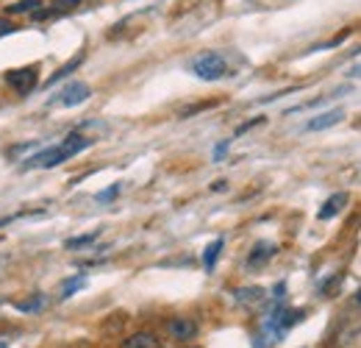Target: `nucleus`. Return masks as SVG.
<instances>
[{
	"label": "nucleus",
	"instance_id": "1",
	"mask_svg": "<svg viewBox=\"0 0 361 348\" xmlns=\"http://www.w3.org/2000/svg\"><path fill=\"white\" fill-rule=\"evenodd\" d=\"M89 145H92V139H86V137H81L78 131H72V134H67L64 142L50 145V148H45V151L33 153L28 162H22V167H25V170H28V167H56V165L67 162L70 156L81 153V151L89 148Z\"/></svg>",
	"mask_w": 361,
	"mask_h": 348
},
{
	"label": "nucleus",
	"instance_id": "2",
	"mask_svg": "<svg viewBox=\"0 0 361 348\" xmlns=\"http://www.w3.org/2000/svg\"><path fill=\"white\" fill-rule=\"evenodd\" d=\"M189 70H192L200 81H220V78L228 75V61H225L220 53L206 50V53H200V56H194V59L189 61Z\"/></svg>",
	"mask_w": 361,
	"mask_h": 348
},
{
	"label": "nucleus",
	"instance_id": "3",
	"mask_svg": "<svg viewBox=\"0 0 361 348\" xmlns=\"http://www.w3.org/2000/svg\"><path fill=\"white\" fill-rule=\"evenodd\" d=\"M6 84L17 92V95H28L39 86V64H28V67H17V70H8L6 75Z\"/></svg>",
	"mask_w": 361,
	"mask_h": 348
},
{
	"label": "nucleus",
	"instance_id": "4",
	"mask_svg": "<svg viewBox=\"0 0 361 348\" xmlns=\"http://www.w3.org/2000/svg\"><path fill=\"white\" fill-rule=\"evenodd\" d=\"M89 95H92V89H89L84 81H72V84H67L56 98H50V106H53V103H59V106H78V103L89 100Z\"/></svg>",
	"mask_w": 361,
	"mask_h": 348
},
{
	"label": "nucleus",
	"instance_id": "5",
	"mask_svg": "<svg viewBox=\"0 0 361 348\" xmlns=\"http://www.w3.org/2000/svg\"><path fill=\"white\" fill-rule=\"evenodd\" d=\"M167 335L173 340H178V343H189V340L197 338V324L192 318H173L167 324Z\"/></svg>",
	"mask_w": 361,
	"mask_h": 348
},
{
	"label": "nucleus",
	"instance_id": "6",
	"mask_svg": "<svg viewBox=\"0 0 361 348\" xmlns=\"http://www.w3.org/2000/svg\"><path fill=\"white\" fill-rule=\"evenodd\" d=\"M345 120V112L342 109H334V112H325V114H317L314 120L306 123V131H323V128H331L337 123Z\"/></svg>",
	"mask_w": 361,
	"mask_h": 348
},
{
	"label": "nucleus",
	"instance_id": "7",
	"mask_svg": "<svg viewBox=\"0 0 361 348\" xmlns=\"http://www.w3.org/2000/svg\"><path fill=\"white\" fill-rule=\"evenodd\" d=\"M123 348H159V338L153 332H134L123 340Z\"/></svg>",
	"mask_w": 361,
	"mask_h": 348
},
{
	"label": "nucleus",
	"instance_id": "8",
	"mask_svg": "<svg viewBox=\"0 0 361 348\" xmlns=\"http://www.w3.org/2000/svg\"><path fill=\"white\" fill-rule=\"evenodd\" d=\"M222 245H225L222 237H217L214 243L206 245V251H203V268H206V271H214V265H217V259H220V254H222Z\"/></svg>",
	"mask_w": 361,
	"mask_h": 348
},
{
	"label": "nucleus",
	"instance_id": "9",
	"mask_svg": "<svg viewBox=\"0 0 361 348\" xmlns=\"http://www.w3.org/2000/svg\"><path fill=\"white\" fill-rule=\"evenodd\" d=\"M345 201H348V195H345V192H337V195H331V198L325 201V206L320 209V215H317V218H320V220H328V218H334V215H337V212L345 206Z\"/></svg>",
	"mask_w": 361,
	"mask_h": 348
},
{
	"label": "nucleus",
	"instance_id": "10",
	"mask_svg": "<svg viewBox=\"0 0 361 348\" xmlns=\"http://www.w3.org/2000/svg\"><path fill=\"white\" fill-rule=\"evenodd\" d=\"M272 254H275V245H270V243H259V245L250 251V257H247V268L253 271L259 262H267Z\"/></svg>",
	"mask_w": 361,
	"mask_h": 348
},
{
	"label": "nucleus",
	"instance_id": "11",
	"mask_svg": "<svg viewBox=\"0 0 361 348\" xmlns=\"http://www.w3.org/2000/svg\"><path fill=\"white\" fill-rule=\"evenodd\" d=\"M81 61H84V53H78V56H75V59H70V61H67V64H64V67H61V70H56V73H53V75H50V78H47V86H53V84H59V81H61V78H67V75H70V73H75V70H78V67H81Z\"/></svg>",
	"mask_w": 361,
	"mask_h": 348
},
{
	"label": "nucleus",
	"instance_id": "12",
	"mask_svg": "<svg viewBox=\"0 0 361 348\" xmlns=\"http://www.w3.org/2000/svg\"><path fill=\"white\" fill-rule=\"evenodd\" d=\"M233 298H236L239 304H259V301L264 298V290H261V287H242V290L233 293Z\"/></svg>",
	"mask_w": 361,
	"mask_h": 348
},
{
	"label": "nucleus",
	"instance_id": "13",
	"mask_svg": "<svg viewBox=\"0 0 361 348\" xmlns=\"http://www.w3.org/2000/svg\"><path fill=\"white\" fill-rule=\"evenodd\" d=\"M39 8H42V0H20V3L6 6V14H33Z\"/></svg>",
	"mask_w": 361,
	"mask_h": 348
},
{
	"label": "nucleus",
	"instance_id": "14",
	"mask_svg": "<svg viewBox=\"0 0 361 348\" xmlns=\"http://www.w3.org/2000/svg\"><path fill=\"white\" fill-rule=\"evenodd\" d=\"M98 240V232H89V234H78V237H70L67 243H64V248H70V251H78V248H86L89 243H95Z\"/></svg>",
	"mask_w": 361,
	"mask_h": 348
},
{
	"label": "nucleus",
	"instance_id": "15",
	"mask_svg": "<svg viewBox=\"0 0 361 348\" xmlns=\"http://www.w3.org/2000/svg\"><path fill=\"white\" fill-rule=\"evenodd\" d=\"M84 285H86V276H72V279H67V282L61 285V298H70V296L78 293Z\"/></svg>",
	"mask_w": 361,
	"mask_h": 348
},
{
	"label": "nucleus",
	"instance_id": "16",
	"mask_svg": "<svg viewBox=\"0 0 361 348\" xmlns=\"http://www.w3.org/2000/svg\"><path fill=\"white\" fill-rule=\"evenodd\" d=\"M42 304H45V296H39V293H36L33 298L20 301V304H17V310H20V312H39V310H42Z\"/></svg>",
	"mask_w": 361,
	"mask_h": 348
},
{
	"label": "nucleus",
	"instance_id": "17",
	"mask_svg": "<svg viewBox=\"0 0 361 348\" xmlns=\"http://www.w3.org/2000/svg\"><path fill=\"white\" fill-rule=\"evenodd\" d=\"M117 195H120V184H112V187H106L103 192H98V201H100V204H112Z\"/></svg>",
	"mask_w": 361,
	"mask_h": 348
},
{
	"label": "nucleus",
	"instance_id": "18",
	"mask_svg": "<svg viewBox=\"0 0 361 348\" xmlns=\"http://www.w3.org/2000/svg\"><path fill=\"white\" fill-rule=\"evenodd\" d=\"M81 0H53V14H64V11H70V8H75Z\"/></svg>",
	"mask_w": 361,
	"mask_h": 348
},
{
	"label": "nucleus",
	"instance_id": "19",
	"mask_svg": "<svg viewBox=\"0 0 361 348\" xmlns=\"http://www.w3.org/2000/svg\"><path fill=\"white\" fill-rule=\"evenodd\" d=\"M261 120H264V117H253V120H247V123H242V126L236 128V134H233V137H242V134H245L247 128H253V126H259Z\"/></svg>",
	"mask_w": 361,
	"mask_h": 348
},
{
	"label": "nucleus",
	"instance_id": "20",
	"mask_svg": "<svg viewBox=\"0 0 361 348\" xmlns=\"http://www.w3.org/2000/svg\"><path fill=\"white\" fill-rule=\"evenodd\" d=\"M228 145H231V142L225 139V142H220V145L214 148V162H222V159H225V151H228Z\"/></svg>",
	"mask_w": 361,
	"mask_h": 348
},
{
	"label": "nucleus",
	"instance_id": "21",
	"mask_svg": "<svg viewBox=\"0 0 361 348\" xmlns=\"http://www.w3.org/2000/svg\"><path fill=\"white\" fill-rule=\"evenodd\" d=\"M11 31H14V25H11L8 20H0V39H3L6 33H11Z\"/></svg>",
	"mask_w": 361,
	"mask_h": 348
},
{
	"label": "nucleus",
	"instance_id": "22",
	"mask_svg": "<svg viewBox=\"0 0 361 348\" xmlns=\"http://www.w3.org/2000/svg\"><path fill=\"white\" fill-rule=\"evenodd\" d=\"M284 293H286V285H284V282H281V285H278V287H275V290H272V296H278V298H281V296H284Z\"/></svg>",
	"mask_w": 361,
	"mask_h": 348
},
{
	"label": "nucleus",
	"instance_id": "23",
	"mask_svg": "<svg viewBox=\"0 0 361 348\" xmlns=\"http://www.w3.org/2000/svg\"><path fill=\"white\" fill-rule=\"evenodd\" d=\"M351 78H361V64H359V67H353V70H351Z\"/></svg>",
	"mask_w": 361,
	"mask_h": 348
},
{
	"label": "nucleus",
	"instance_id": "24",
	"mask_svg": "<svg viewBox=\"0 0 361 348\" xmlns=\"http://www.w3.org/2000/svg\"><path fill=\"white\" fill-rule=\"evenodd\" d=\"M356 301H359V304H361V290H359V293H356Z\"/></svg>",
	"mask_w": 361,
	"mask_h": 348
},
{
	"label": "nucleus",
	"instance_id": "25",
	"mask_svg": "<svg viewBox=\"0 0 361 348\" xmlns=\"http://www.w3.org/2000/svg\"><path fill=\"white\" fill-rule=\"evenodd\" d=\"M186 348H194V346H186Z\"/></svg>",
	"mask_w": 361,
	"mask_h": 348
},
{
	"label": "nucleus",
	"instance_id": "26",
	"mask_svg": "<svg viewBox=\"0 0 361 348\" xmlns=\"http://www.w3.org/2000/svg\"><path fill=\"white\" fill-rule=\"evenodd\" d=\"M0 348H6V346H0Z\"/></svg>",
	"mask_w": 361,
	"mask_h": 348
}]
</instances>
